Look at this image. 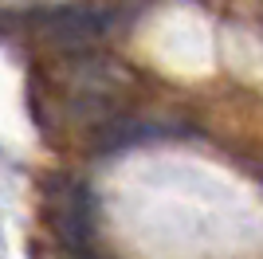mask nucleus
I'll list each match as a JSON object with an SVG mask.
<instances>
[{
    "mask_svg": "<svg viewBox=\"0 0 263 259\" xmlns=\"http://www.w3.org/2000/svg\"><path fill=\"white\" fill-rule=\"evenodd\" d=\"M51 224H55V232L63 236V244H71V248H83V244H87V236H90V200L79 184L67 181L63 189L55 193Z\"/></svg>",
    "mask_w": 263,
    "mask_h": 259,
    "instance_id": "2",
    "label": "nucleus"
},
{
    "mask_svg": "<svg viewBox=\"0 0 263 259\" xmlns=\"http://www.w3.org/2000/svg\"><path fill=\"white\" fill-rule=\"evenodd\" d=\"M102 32H106V12L87 8V4L59 8L51 16H44V24H40V35L59 51H79V47L95 43Z\"/></svg>",
    "mask_w": 263,
    "mask_h": 259,
    "instance_id": "1",
    "label": "nucleus"
}]
</instances>
